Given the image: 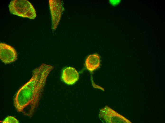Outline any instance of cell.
<instances>
[{"label":"cell","instance_id":"obj_1","mask_svg":"<svg viewBox=\"0 0 165 123\" xmlns=\"http://www.w3.org/2000/svg\"><path fill=\"white\" fill-rule=\"evenodd\" d=\"M54 68L43 63L33 70L31 79L18 90L14 99V105L18 112L32 117L38 106L47 77Z\"/></svg>","mask_w":165,"mask_h":123},{"label":"cell","instance_id":"obj_2","mask_svg":"<svg viewBox=\"0 0 165 123\" xmlns=\"http://www.w3.org/2000/svg\"><path fill=\"white\" fill-rule=\"evenodd\" d=\"M10 12L12 14L33 19L36 16L35 10L32 4L26 0H14L9 5Z\"/></svg>","mask_w":165,"mask_h":123},{"label":"cell","instance_id":"obj_3","mask_svg":"<svg viewBox=\"0 0 165 123\" xmlns=\"http://www.w3.org/2000/svg\"><path fill=\"white\" fill-rule=\"evenodd\" d=\"M99 117L103 122L106 123H128L125 118L107 106L100 110Z\"/></svg>","mask_w":165,"mask_h":123},{"label":"cell","instance_id":"obj_4","mask_svg":"<svg viewBox=\"0 0 165 123\" xmlns=\"http://www.w3.org/2000/svg\"><path fill=\"white\" fill-rule=\"evenodd\" d=\"M18 55L15 50L10 45L4 43H0V58L4 63L9 64L15 62Z\"/></svg>","mask_w":165,"mask_h":123},{"label":"cell","instance_id":"obj_5","mask_svg":"<svg viewBox=\"0 0 165 123\" xmlns=\"http://www.w3.org/2000/svg\"><path fill=\"white\" fill-rule=\"evenodd\" d=\"M49 3L51 16L52 28L55 30L60 21L63 8L60 0H49Z\"/></svg>","mask_w":165,"mask_h":123},{"label":"cell","instance_id":"obj_6","mask_svg":"<svg viewBox=\"0 0 165 123\" xmlns=\"http://www.w3.org/2000/svg\"><path fill=\"white\" fill-rule=\"evenodd\" d=\"M79 78L78 73L75 69L67 67L63 70L61 76L63 81L68 85H72L76 82Z\"/></svg>","mask_w":165,"mask_h":123},{"label":"cell","instance_id":"obj_7","mask_svg":"<svg viewBox=\"0 0 165 123\" xmlns=\"http://www.w3.org/2000/svg\"><path fill=\"white\" fill-rule=\"evenodd\" d=\"M100 64V57L97 54L89 55L85 61V65L87 69L90 71H93L98 68Z\"/></svg>","mask_w":165,"mask_h":123},{"label":"cell","instance_id":"obj_8","mask_svg":"<svg viewBox=\"0 0 165 123\" xmlns=\"http://www.w3.org/2000/svg\"><path fill=\"white\" fill-rule=\"evenodd\" d=\"M2 123H19V121L14 117L12 116H8L3 121H0Z\"/></svg>","mask_w":165,"mask_h":123},{"label":"cell","instance_id":"obj_9","mask_svg":"<svg viewBox=\"0 0 165 123\" xmlns=\"http://www.w3.org/2000/svg\"><path fill=\"white\" fill-rule=\"evenodd\" d=\"M120 0H110V3L113 5L115 6L118 4L120 2Z\"/></svg>","mask_w":165,"mask_h":123}]
</instances>
